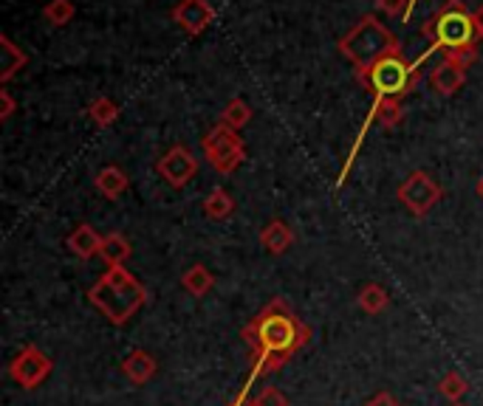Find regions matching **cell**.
<instances>
[{"label": "cell", "mask_w": 483, "mask_h": 406, "mask_svg": "<svg viewBox=\"0 0 483 406\" xmlns=\"http://www.w3.org/2000/svg\"><path fill=\"white\" fill-rule=\"evenodd\" d=\"M241 336L251 350V370L243 381V387L251 390L254 381L280 372L311 342V327L294 314L283 296H277L249 324H243Z\"/></svg>", "instance_id": "obj_1"}, {"label": "cell", "mask_w": 483, "mask_h": 406, "mask_svg": "<svg viewBox=\"0 0 483 406\" xmlns=\"http://www.w3.org/2000/svg\"><path fill=\"white\" fill-rule=\"evenodd\" d=\"M88 302L111 324L124 327L147 304V288L124 266H119V268H108L91 285Z\"/></svg>", "instance_id": "obj_2"}, {"label": "cell", "mask_w": 483, "mask_h": 406, "mask_svg": "<svg viewBox=\"0 0 483 406\" xmlns=\"http://www.w3.org/2000/svg\"><path fill=\"white\" fill-rule=\"evenodd\" d=\"M356 82L373 99H404L421 82V63H410L404 51H399V54L381 57L368 68H356Z\"/></svg>", "instance_id": "obj_3"}, {"label": "cell", "mask_w": 483, "mask_h": 406, "mask_svg": "<svg viewBox=\"0 0 483 406\" xmlns=\"http://www.w3.org/2000/svg\"><path fill=\"white\" fill-rule=\"evenodd\" d=\"M421 34L432 45L419 57V63H424L432 51L449 54V51H461L467 45H475V40H478L472 12L467 9L464 0H447V4L421 25Z\"/></svg>", "instance_id": "obj_4"}, {"label": "cell", "mask_w": 483, "mask_h": 406, "mask_svg": "<svg viewBox=\"0 0 483 406\" xmlns=\"http://www.w3.org/2000/svg\"><path fill=\"white\" fill-rule=\"evenodd\" d=\"M337 48H340V54L348 57L356 68H368L381 57L399 54L401 43L396 40V34L388 29V25L381 23L379 14H362L353 23V29L340 37Z\"/></svg>", "instance_id": "obj_5"}, {"label": "cell", "mask_w": 483, "mask_h": 406, "mask_svg": "<svg viewBox=\"0 0 483 406\" xmlns=\"http://www.w3.org/2000/svg\"><path fill=\"white\" fill-rule=\"evenodd\" d=\"M201 147H203V156H207V161L212 164V169L218 175H232L246 159L243 136L226 124H215L212 130L201 139Z\"/></svg>", "instance_id": "obj_6"}, {"label": "cell", "mask_w": 483, "mask_h": 406, "mask_svg": "<svg viewBox=\"0 0 483 406\" xmlns=\"http://www.w3.org/2000/svg\"><path fill=\"white\" fill-rule=\"evenodd\" d=\"M396 198H399V203H401V207L410 212L413 218H424V215H429V209H436L439 203H441L444 187H441L429 172L416 169V172H410V175H407L404 181L399 184Z\"/></svg>", "instance_id": "obj_7"}, {"label": "cell", "mask_w": 483, "mask_h": 406, "mask_svg": "<svg viewBox=\"0 0 483 406\" xmlns=\"http://www.w3.org/2000/svg\"><path fill=\"white\" fill-rule=\"evenodd\" d=\"M51 370H54V362H51L48 355L40 347H34V344L23 347L9 362V378L23 390H37L43 381L51 375Z\"/></svg>", "instance_id": "obj_8"}, {"label": "cell", "mask_w": 483, "mask_h": 406, "mask_svg": "<svg viewBox=\"0 0 483 406\" xmlns=\"http://www.w3.org/2000/svg\"><path fill=\"white\" fill-rule=\"evenodd\" d=\"M156 169H159V175L164 178V181H167L172 189H182V187H187L192 178H195V172H198V159H195V152H192L190 147L172 144V147L164 152V156L159 159Z\"/></svg>", "instance_id": "obj_9"}, {"label": "cell", "mask_w": 483, "mask_h": 406, "mask_svg": "<svg viewBox=\"0 0 483 406\" xmlns=\"http://www.w3.org/2000/svg\"><path fill=\"white\" fill-rule=\"evenodd\" d=\"M170 17L178 29H184L190 37H198L210 29V23L215 20V9L210 0H178L170 9Z\"/></svg>", "instance_id": "obj_10"}, {"label": "cell", "mask_w": 483, "mask_h": 406, "mask_svg": "<svg viewBox=\"0 0 483 406\" xmlns=\"http://www.w3.org/2000/svg\"><path fill=\"white\" fill-rule=\"evenodd\" d=\"M102 240H105V235H99L91 223H80V226H76L74 232L65 237V246H68L80 260H91V257H99Z\"/></svg>", "instance_id": "obj_11"}, {"label": "cell", "mask_w": 483, "mask_h": 406, "mask_svg": "<svg viewBox=\"0 0 483 406\" xmlns=\"http://www.w3.org/2000/svg\"><path fill=\"white\" fill-rule=\"evenodd\" d=\"M258 240H261V246H263L269 254L280 257V254H286V251L294 246L297 235H294V228H291L286 220H269V223L261 228Z\"/></svg>", "instance_id": "obj_12"}, {"label": "cell", "mask_w": 483, "mask_h": 406, "mask_svg": "<svg viewBox=\"0 0 483 406\" xmlns=\"http://www.w3.org/2000/svg\"><path fill=\"white\" fill-rule=\"evenodd\" d=\"M429 85L436 88V93H441V96H452L467 85V71L441 60L436 68L429 71Z\"/></svg>", "instance_id": "obj_13"}, {"label": "cell", "mask_w": 483, "mask_h": 406, "mask_svg": "<svg viewBox=\"0 0 483 406\" xmlns=\"http://www.w3.org/2000/svg\"><path fill=\"white\" fill-rule=\"evenodd\" d=\"M156 370H159V364H156V359H153L147 350H133L122 362V375L131 381V384H136V387L147 384V381L156 375Z\"/></svg>", "instance_id": "obj_14"}, {"label": "cell", "mask_w": 483, "mask_h": 406, "mask_svg": "<svg viewBox=\"0 0 483 406\" xmlns=\"http://www.w3.org/2000/svg\"><path fill=\"white\" fill-rule=\"evenodd\" d=\"M94 184L99 189V195H105L108 200H116L127 192V187H131V178H127V172L116 164H108L102 167L94 178Z\"/></svg>", "instance_id": "obj_15"}, {"label": "cell", "mask_w": 483, "mask_h": 406, "mask_svg": "<svg viewBox=\"0 0 483 406\" xmlns=\"http://www.w3.org/2000/svg\"><path fill=\"white\" fill-rule=\"evenodd\" d=\"M0 54H4V63H0V82L6 85L20 68H25L29 54H25V51L9 34H0Z\"/></svg>", "instance_id": "obj_16"}, {"label": "cell", "mask_w": 483, "mask_h": 406, "mask_svg": "<svg viewBox=\"0 0 483 406\" xmlns=\"http://www.w3.org/2000/svg\"><path fill=\"white\" fill-rule=\"evenodd\" d=\"M99 257L105 260L108 268H119L124 266L127 260L133 257V248H131V240H127L122 232H108L105 240H102V251Z\"/></svg>", "instance_id": "obj_17"}, {"label": "cell", "mask_w": 483, "mask_h": 406, "mask_svg": "<svg viewBox=\"0 0 483 406\" xmlns=\"http://www.w3.org/2000/svg\"><path fill=\"white\" fill-rule=\"evenodd\" d=\"M373 119L379 127H385V130H396L404 121V108H401V99H373V108H370Z\"/></svg>", "instance_id": "obj_18"}, {"label": "cell", "mask_w": 483, "mask_h": 406, "mask_svg": "<svg viewBox=\"0 0 483 406\" xmlns=\"http://www.w3.org/2000/svg\"><path fill=\"white\" fill-rule=\"evenodd\" d=\"M356 304L370 314V316H379V314H385L390 308V294L381 288L379 283H368L365 288H360V294H356Z\"/></svg>", "instance_id": "obj_19"}, {"label": "cell", "mask_w": 483, "mask_h": 406, "mask_svg": "<svg viewBox=\"0 0 483 406\" xmlns=\"http://www.w3.org/2000/svg\"><path fill=\"white\" fill-rule=\"evenodd\" d=\"M182 285H184V291L192 294V296H207V294L215 288V274H212L207 266L195 263V266H190V268L184 271Z\"/></svg>", "instance_id": "obj_20"}, {"label": "cell", "mask_w": 483, "mask_h": 406, "mask_svg": "<svg viewBox=\"0 0 483 406\" xmlns=\"http://www.w3.org/2000/svg\"><path fill=\"white\" fill-rule=\"evenodd\" d=\"M203 215H207L210 220H229L235 215V198L223 187H215L207 195V200H203Z\"/></svg>", "instance_id": "obj_21"}, {"label": "cell", "mask_w": 483, "mask_h": 406, "mask_svg": "<svg viewBox=\"0 0 483 406\" xmlns=\"http://www.w3.org/2000/svg\"><path fill=\"white\" fill-rule=\"evenodd\" d=\"M251 121V108H249V102L235 96V99H229L226 102V108L221 111V119L218 124H226V127H232V130H243V127Z\"/></svg>", "instance_id": "obj_22"}, {"label": "cell", "mask_w": 483, "mask_h": 406, "mask_svg": "<svg viewBox=\"0 0 483 406\" xmlns=\"http://www.w3.org/2000/svg\"><path fill=\"white\" fill-rule=\"evenodd\" d=\"M88 119L96 124V127H111L116 119H119V105L111 99V96H96L91 105H88Z\"/></svg>", "instance_id": "obj_23"}, {"label": "cell", "mask_w": 483, "mask_h": 406, "mask_svg": "<svg viewBox=\"0 0 483 406\" xmlns=\"http://www.w3.org/2000/svg\"><path fill=\"white\" fill-rule=\"evenodd\" d=\"M43 17H45L48 25H54V29H63V25H68V23L76 17L74 0H48V4L43 6Z\"/></svg>", "instance_id": "obj_24"}, {"label": "cell", "mask_w": 483, "mask_h": 406, "mask_svg": "<svg viewBox=\"0 0 483 406\" xmlns=\"http://www.w3.org/2000/svg\"><path fill=\"white\" fill-rule=\"evenodd\" d=\"M439 392L449 401V403H461V398L469 392V381L461 375V372H447L441 378V384H439Z\"/></svg>", "instance_id": "obj_25"}, {"label": "cell", "mask_w": 483, "mask_h": 406, "mask_svg": "<svg viewBox=\"0 0 483 406\" xmlns=\"http://www.w3.org/2000/svg\"><path fill=\"white\" fill-rule=\"evenodd\" d=\"M376 14L401 17L407 23V17L413 14V0H376Z\"/></svg>", "instance_id": "obj_26"}, {"label": "cell", "mask_w": 483, "mask_h": 406, "mask_svg": "<svg viewBox=\"0 0 483 406\" xmlns=\"http://www.w3.org/2000/svg\"><path fill=\"white\" fill-rule=\"evenodd\" d=\"M478 45H467V48H461V51H449V54H444V63H452V65H458V68H464V71H469L475 63H478Z\"/></svg>", "instance_id": "obj_27"}, {"label": "cell", "mask_w": 483, "mask_h": 406, "mask_svg": "<svg viewBox=\"0 0 483 406\" xmlns=\"http://www.w3.org/2000/svg\"><path fill=\"white\" fill-rule=\"evenodd\" d=\"M251 403H254V406H289V398L280 392L277 387L269 384V387H263L258 395L251 398Z\"/></svg>", "instance_id": "obj_28"}, {"label": "cell", "mask_w": 483, "mask_h": 406, "mask_svg": "<svg viewBox=\"0 0 483 406\" xmlns=\"http://www.w3.org/2000/svg\"><path fill=\"white\" fill-rule=\"evenodd\" d=\"M17 108V102L9 88H0V121H9Z\"/></svg>", "instance_id": "obj_29"}, {"label": "cell", "mask_w": 483, "mask_h": 406, "mask_svg": "<svg viewBox=\"0 0 483 406\" xmlns=\"http://www.w3.org/2000/svg\"><path fill=\"white\" fill-rule=\"evenodd\" d=\"M365 406H401L390 392H379V395H373Z\"/></svg>", "instance_id": "obj_30"}, {"label": "cell", "mask_w": 483, "mask_h": 406, "mask_svg": "<svg viewBox=\"0 0 483 406\" xmlns=\"http://www.w3.org/2000/svg\"><path fill=\"white\" fill-rule=\"evenodd\" d=\"M251 398H254V395H249V387H243V390L232 398V403H229V406H254Z\"/></svg>", "instance_id": "obj_31"}, {"label": "cell", "mask_w": 483, "mask_h": 406, "mask_svg": "<svg viewBox=\"0 0 483 406\" xmlns=\"http://www.w3.org/2000/svg\"><path fill=\"white\" fill-rule=\"evenodd\" d=\"M472 20H475V32H478V40H483V6H478L472 12Z\"/></svg>", "instance_id": "obj_32"}, {"label": "cell", "mask_w": 483, "mask_h": 406, "mask_svg": "<svg viewBox=\"0 0 483 406\" xmlns=\"http://www.w3.org/2000/svg\"><path fill=\"white\" fill-rule=\"evenodd\" d=\"M475 192H478V198L483 200V175H480V181L475 184Z\"/></svg>", "instance_id": "obj_33"}, {"label": "cell", "mask_w": 483, "mask_h": 406, "mask_svg": "<svg viewBox=\"0 0 483 406\" xmlns=\"http://www.w3.org/2000/svg\"><path fill=\"white\" fill-rule=\"evenodd\" d=\"M416 4H419V0H413V6H416Z\"/></svg>", "instance_id": "obj_34"}, {"label": "cell", "mask_w": 483, "mask_h": 406, "mask_svg": "<svg viewBox=\"0 0 483 406\" xmlns=\"http://www.w3.org/2000/svg\"><path fill=\"white\" fill-rule=\"evenodd\" d=\"M452 406H461V403H452Z\"/></svg>", "instance_id": "obj_35"}]
</instances>
